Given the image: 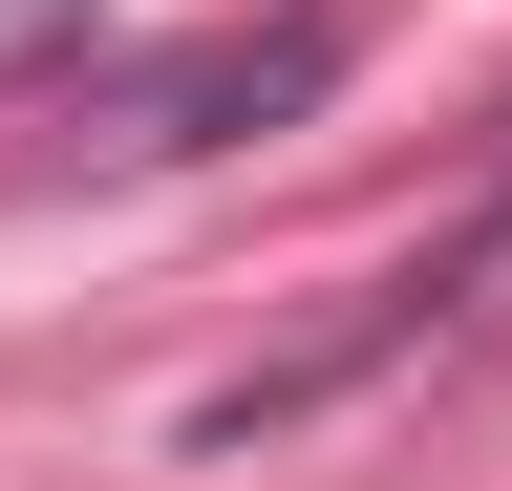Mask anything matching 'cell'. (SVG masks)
I'll list each match as a JSON object with an SVG mask.
<instances>
[{"label":"cell","mask_w":512,"mask_h":491,"mask_svg":"<svg viewBox=\"0 0 512 491\" xmlns=\"http://www.w3.org/2000/svg\"><path fill=\"white\" fill-rule=\"evenodd\" d=\"M86 22H107V0H0V86H43V65H64Z\"/></svg>","instance_id":"cell-3"},{"label":"cell","mask_w":512,"mask_h":491,"mask_svg":"<svg viewBox=\"0 0 512 491\" xmlns=\"http://www.w3.org/2000/svg\"><path fill=\"white\" fill-rule=\"evenodd\" d=\"M342 65H363L342 0H278V22H214V43H171V65H107L64 150L86 171H171V150H235V129H299Z\"/></svg>","instance_id":"cell-1"},{"label":"cell","mask_w":512,"mask_h":491,"mask_svg":"<svg viewBox=\"0 0 512 491\" xmlns=\"http://www.w3.org/2000/svg\"><path fill=\"white\" fill-rule=\"evenodd\" d=\"M491 278H512V171H491V193H470V235H427V257H406V278H384V299H363V321H342V342H299V363H256V385H214V406H192V427H214V449H256V427H299L320 385H363V363H406L427 321H470V299H491Z\"/></svg>","instance_id":"cell-2"}]
</instances>
